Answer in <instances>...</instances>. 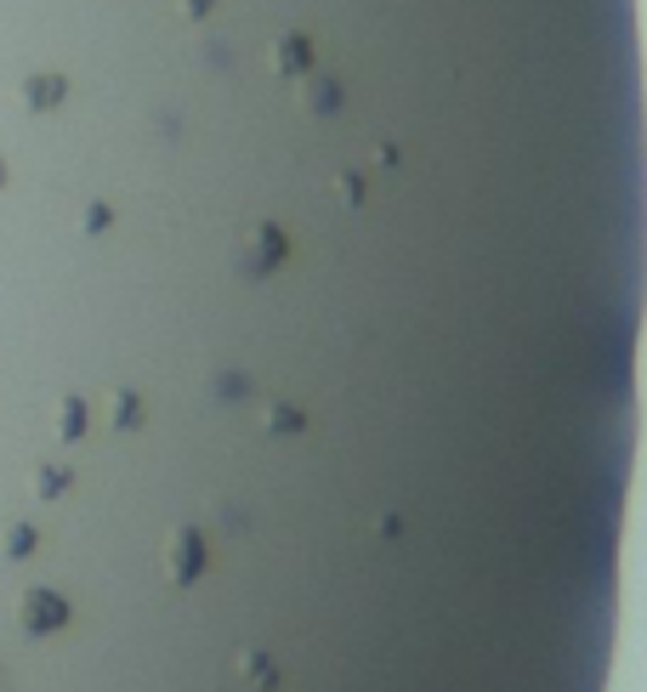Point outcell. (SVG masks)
<instances>
[{"label": "cell", "instance_id": "obj_1", "mask_svg": "<svg viewBox=\"0 0 647 692\" xmlns=\"http://www.w3.org/2000/svg\"><path fill=\"white\" fill-rule=\"evenodd\" d=\"M23 625L29 630H58L63 625V602L46 597V590H29V597H23Z\"/></svg>", "mask_w": 647, "mask_h": 692}, {"label": "cell", "instance_id": "obj_2", "mask_svg": "<svg viewBox=\"0 0 647 692\" xmlns=\"http://www.w3.org/2000/svg\"><path fill=\"white\" fill-rule=\"evenodd\" d=\"M58 91H63V80H29V103L46 108V103H58Z\"/></svg>", "mask_w": 647, "mask_h": 692}, {"label": "cell", "instance_id": "obj_3", "mask_svg": "<svg viewBox=\"0 0 647 692\" xmlns=\"http://www.w3.org/2000/svg\"><path fill=\"white\" fill-rule=\"evenodd\" d=\"M29 546H35V539H29V528H12V539H7V551H12V556H23V551H29Z\"/></svg>", "mask_w": 647, "mask_h": 692}, {"label": "cell", "instance_id": "obj_4", "mask_svg": "<svg viewBox=\"0 0 647 692\" xmlns=\"http://www.w3.org/2000/svg\"><path fill=\"white\" fill-rule=\"evenodd\" d=\"M63 488V472H40V494H58Z\"/></svg>", "mask_w": 647, "mask_h": 692}]
</instances>
